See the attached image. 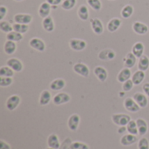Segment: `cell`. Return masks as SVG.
Segmentation results:
<instances>
[{"label":"cell","mask_w":149,"mask_h":149,"mask_svg":"<svg viewBox=\"0 0 149 149\" xmlns=\"http://www.w3.org/2000/svg\"><path fill=\"white\" fill-rule=\"evenodd\" d=\"M130 120H131V117L128 114L116 113V114L112 115V121L119 127L127 126Z\"/></svg>","instance_id":"cell-1"},{"label":"cell","mask_w":149,"mask_h":149,"mask_svg":"<svg viewBox=\"0 0 149 149\" xmlns=\"http://www.w3.org/2000/svg\"><path fill=\"white\" fill-rule=\"evenodd\" d=\"M20 102H21V98L18 95L14 94V95L10 96L7 99L5 102V107L9 111H14L18 107Z\"/></svg>","instance_id":"cell-2"},{"label":"cell","mask_w":149,"mask_h":149,"mask_svg":"<svg viewBox=\"0 0 149 149\" xmlns=\"http://www.w3.org/2000/svg\"><path fill=\"white\" fill-rule=\"evenodd\" d=\"M86 45L87 44H86V42L85 40L79 39V38H72L69 42V45H70L71 49L72 51H75V52L83 51L84 49H86Z\"/></svg>","instance_id":"cell-3"},{"label":"cell","mask_w":149,"mask_h":149,"mask_svg":"<svg viewBox=\"0 0 149 149\" xmlns=\"http://www.w3.org/2000/svg\"><path fill=\"white\" fill-rule=\"evenodd\" d=\"M124 107L130 113H137L140 111L141 107L134 100V98H127L124 100Z\"/></svg>","instance_id":"cell-4"},{"label":"cell","mask_w":149,"mask_h":149,"mask_svg":"<svg viewBox=\"0 0 149 149\" xmlns=\"http://www.w3.org/2000/svg\"><path fill=\"white\" fill-rule=\"evenodd\" d=\"M29 45L32 49L38 51V52H45L46 48L45 43L38 38H32L29 42Z\"/></svg>","instance_id":"cell-5"},{"label":"cell","mask_w":149,"mask_h":149,"mask_svg":"<svg viewBox=\"0 0 149 149\" xmlns=\"http://www.w3.org/2000/svg\"><path fill=\"white\" fill-rule=\"evenodd\" d=\"M13 20L15 23L17 24H29L32 21V16L31 14H26V13H17L14 15Z\"/></svg>","instance_id":"cell-6"},{"label":"cell","mask_w":149,"mask_h":149,"mask_svg":"<svg viewBox=\"0 0 149 149\" xmlns=\"http://www.w3.org/2000/svg\"><path fill=\"white\" fill-rule=\"evenodd\" d=\"M73 71L77 74H79V75L84 77V78L88 77L89 73H90V70H89L88 66L86 64H83V63H77V64H75L73 65Z\"/></svg>","instance_id":"cell-7"},{"label":"cell","mask_w":149,"mask_h":149,"mask_svg":"<svg viewBox=\"0 0 149 149\" xmlns=\"http://www.w3.org/2000/svg\"><path fill=\"white\" fill-rule=\"evenodd\" d=\"M71 100V96L66 93H59L58 94H56L53 99L52 101L55 105L57 106H60L63 104H66Z\"/></svg>","instance_id":"cell-8"},{"label":"cell","mask_w":149,"mask_h":149,"mask_svg":"<svg viewBox=\"0 0 149 149\" xmlns=\"http://www.w3.org/2000/svg\"><path fill=\"white\" fill-rule=\"evenodd\" d=\"M6 65L8 66H10L14 72H21L24 69V65L21 62V60H19L17 58H10L7 60Z\"/></svg>","instance_id":"cell-9"},{"label":"cell","mask_w":149,"mask_h":149,"mask_svg":"<svg viewBox=\"0 0 149 149\" xmlns=\"http://www.w3.org/2000/svg\"><path fill=\"white\" fill-rule=\"evenodd\" d=\"M90 23H91V27H92L94 33H96L98 35H100V34L103 33L104 25H103V23L101 22L100 19H99L97 17H94V18L91 19Z\"/></svg>","instance_id":"cell-10"},{"label":"cell","mask_w":149,"mask_h":149,"mask_svg":"<svg viewBox=\"0 0 149 149\" xmlns=\"http://www.w3.org/2000/svg\"><path fill=\"white\" fill-rule=\"evenodd\" d=\"M79 123H80V117L79 115L74 113L72 115H71L68 119V122H67V125H68V127L71 131L72 132H75L79 126Z\"/></svg>","instance_id":"cell-11"},{"label":"cell","mask_w":149,"mask_h":149,"mask_svg":"<svg viewBox=\"0 0 149 149\" xmlns=\"http://www.w3.org/2000/svg\"><path fill=\"white\" fill-rule=\"evenodd\" d=\"M52 5L47 3L46 1L42 3L38 8V15L40 17L42 18H45L47 17L50 16V13H51V10H52Z\"/></svg>","instance_id":"cell-12"},{"label":"cell","mask_w":149,"mask_h":149,"mask_svg":"<svg viewBox=\"0 0 149 149\" xmlns=\"http://www.w3.org/2000/svg\"><path fill=\"white\" fill-rule=\"evenodd\" d=\"M133 98L136 101V103L140 106L141 108H145L148 107V96L146 94L141 93H136Z\"/></svg>","instance_id":"cell-13"},{"label":"cell","mask_w":149,"mask_h":149,"mask_svg":"<svg viewBox=\"0 0 149 149\" xmlns=\"http://www.w3.org/2000/svg\"><path fill=\"white\" fill-rule=\"evenodd\" d=\"M133 30L139 35H145L148 31V26L142 22L136 21L133 24Z\"/></svg>","instance_id":"cell-14"},{"label":"cell","mask_w":149,"mask_h":149,"mask_svg":"<svg viewBox=\"0 0 149 149\" xmlns=\"http://www.w3.org/2000/svg\"><path fill=\"white\" fill-rule=\"evenodd\" d=\"M138 141V138L136 135L128 134H125L121 137L120 139V144L124 147H127V146H131L134 143H136Z\"/></svg>","instance_id":"cell-15"},{"label":"cell","mask_w":149,"mask_h":149,"mask_svg":"<svg viewBox=\"0 0 149 149\" xmlns=\"http://www.w3.org/2000/svg\"><path fill=\"white\" fill-rule=\"evenodd\" d=\"M116 54L114 52L113 50L111 49H105L102 50L101 52H100V53L98 54V57L100 59L104 60V61H107V60H112L115 58Z\"/></svg>","instance_id":"cell-16"},{"label":"cell","mask_w":149,"mask_h":149,"mask_svg":"<svg viewBox=\"0 0 149 149\" xmlns=\"http://www.w3.org/2000/svg\"><path fill=\"white\" fill-rule=\"evenodd\" d=\"M132 78V72H131V70L129 68H123L118 74L117 76V80L120 83H124L126 82L127 80L130 79Z\"/></svg>","instance_id":"cell-17"},{"label":"cell","mask_w":149,"mask_h":149,"mask_svg":"<svg viewBox=\"0 0 149 149\" xmlns=\"http://www.w3.org/2000/svg\"><path fill=\"white\" fill-rule=\"evenodd\" d=\"M95 76L97 77V79L101 81V82H105L108 77V73H107V71L102 67V66H97L94 68V71H93Z\"/></svg>","instance_id":"cell-18"},{"label":"cell","mask_w":149,"mask_h":149,"mask_svg":"<svg viewBox=\"0 0 149 149\" xmlns=\"http://www.w3.org/2000/svg\"><path fill=\"white\" fill-rule=\"evenodd\" d=\"M42 26L44 28V30L47 32H52L54 31L55 29V24H54V21L53 18L49 16L45 18H43L42 21Z\"/></svg>","instance_id":"cell-19"},{"label":"cell","mask_w":149,"mask_h":149,"mask_svg":"<svg viewBox=\"0 0 149 149\" xmlns=\"http://www.w3.org/2000/svg\"><path fill=\"white\" fill-rule=\"evenodd\" d=\"M136 60H137V57L133 53V52H129L126 55V57L123 59L124 62V65L127 68H132L134 66V65L136 64Z\"/></svg>","instance_id":"cell-20"},{"label":"cell","mask_w":149,"mask_h":149,"mask_svg":"<svg viewBox=\"0 0 149 149\" xmlns=\"http://www.w3.org/2000/svg\"><path fill=\"white\" fill-rule=\"evenodd\" d=\"M121 20L118 17H113L112 18L108 23H107V30L110 32H115L120 26H121Z\"/></svg>","instance_id":"cell-21"},{"label":"cell","mask_w":149,"mask_h":149,"mask_svg":"<svg viewBox=\"0 0 149 149\" xmlns=\"http://www.w3.org/2000/svg\"><path fill=\"white\" fill-rule=\"evenodd\" d=\"M136 123H137V127L139 130V134L141 136L145 135L148 131V126L147 121L144 119L139 118L136 120Z\"/></svg>","instance_id":"cell-22"},{"label":"cell","mask_w":149,"mask_h":149,"mask_svg":"<svg viewBox=\"0 0 149 149\" xmlns=\"http://www.w3.org/2000/svg\"><path fill=\"white\" fill-rule=\"evenodd\" d=\"M47 145L49 148H60V142H59L58 135H56L55 134H52L51 135H49L47 139Z\"/></svg>","instance_id":"cell-23"},{"label":"cell","mask_w":149,"mask_h":149,"mask_svg":"<svg viewBox=\"0 0 149 149\" xmlns=\"http://www.w3.org/2000/svg\"><path fill=\"white\" fill-rule=\"evenodd\" d=\"M65 86V81L63 79H56L52 80L50 84V88L52 91L62 90Z\"/></svg>","instance_id":"cell-24"},{"label":"cell","mask_w":149,"mask_h":149,"mask_svg":"<svg viewBox=\"0 0 149 149\" xmlns=\"http://www.w3.org/2000/svg\"><path fill=\"white\" fill-rule=\"evenodd\" d=\"M3 50L7 55H12L17 50L16 42L10 41V40H6V42L4 43V45H3Z\"/></svg>","instance_id":"cell-25"},{"label":"cell","mask_w":149,"mask_h":149,"mask_svg":"<svg viewBox=\"0 0 149 149\" xmlns=\"http://www.w3.org/2000/svg\"><path fill=\"white\" fill-rule=\"evenodd\" d=\"M144 50H145V46L143 45V43L141 42H137L134 45L133 49H132V52L137 57V58H141V56H143L144 53Z\"/></svg>","instance_id":"cell-26"},{"label":"cell","mask_w":149,"mask_h":149,"mask_svg":"<svg viewBox=\"0 0 149 149\" xmlns=\"http://www.w3.org/2000/svg\"><path fill=\"white\" fill-rule=\"evenodd\" d=\"M144 79H145V72H144L143 71L139 70V71L135 72L133 74L131 79L133 80L134 86H139V85H141V84L143 82Z\"/></svg>","instance_id":"cell-27"},{"label":"cell","mask_w":149,"mask_h":149,"mask_svg":"<svg viewBox=\"0 0 149 149\" xmlns=\"http://www.w3.org/2000/svg\"><path fill=\"white\" fill-rule=\"evenodd\" d=\"M52 100V94L49 91L47 90H44L41 93H40V97H39V104L41 106H46L50 103V101Z\"/></svg>","instance_id":"cell-28"},{"label":"cell","mask_w":149,"mask_h":149,"mask_svg":"<svg viewBox=\"0 0 149 149\" xmlns=\"http://www.w3.org/2000/svg\"><path fill=\"white\" fill-rule=\"evenodd\" d=\"M78 16L83 21H86L89 18V10H88L86 5L82 4V5H80L79 7V9H78Z\"/></svg>","instance_id":"cell-29"},{"label":"cell","mask_w":149,"mask_h":149,"mask_svg":"<svg viewBox=\"0 0 149 149\" xmlns=\"http://www.w3.org/2000/svg\"><path fill=\"white\" fill-rule=\"evenodd\" d=\"M138 68L141 71L146 72L149 68V58L147 55H143L139 58Z\"/></svg>","instance_id":"cell-30"},{"label":"cell","mask_w":149,"mask_h":149,"mask_svg":"<svg viewBox=\"0 0 149 149\" xmlns=\"http://www.w3.org/2000/svg\"><path fill=\"white\" fill-rule=\"evenodd\" d=\"M23 38H24L23 34H21L19 32H17L15 31H12L6 34V40H10V41H13V42H19Z\"/></svg>","instance_id":"cell-31"},{"label":"cell","mask_w":149,"mask_h":149,"mask_svg":"<svg viewBox=\"0 0 149 149\" xmlns=\"http://www.w3.org/2000/svg\"><path fill=\"white\" fill-rule=\"evenodd\" d=\"M126 127H127V132L128 134H134V135L139 134V130H138L137 123H136L135 120H131L129 121V123Z\"/></svg>","instance_id":"cell-32"},{"label":"cell","mask_w":149,"mask_h":149,"mask_svg":"<svg viewBox=\"0 0 149 149\" xmlns=\"http://www.w3.org/2000/svg\"><path fill=\"white\" fill-rule=\"evenodd\" d=\"M134 7L131 4H127L126 6H124L121 10V17L123 18H129L133 14H134Z\"/></svg>","instance_id":"cell-33"},{"label":"cell","mask_w":149,"mask_h":149,"mask_svg":"<svg viewBox=\"0 0 149 149\" xmlns=\"http://www.w3.org/2000/svg\"><path fill=\"white\" fill-rule=\"evenodd\" d=\"M13 25V31L19 32L21 34H24L29 31V24H17L15 23Z\"/></svg>","instance_id":"cell-34"},{"label":"cell","mask_w":149,"mask_h":149,"mask_svg":"<svg viewBox=\"0 0 149 149\" xmlns=\"http://www.w3.org/2000/svg\"><path fill=\"white\" fill-rule=\"evenodd\" d=\"M14 71L8 65L2 66L0 68V77H10L12 78L14 76Z\"/></svg>","instance_id":"cell-35"},{"label":"cell","mask_w":149,"mask_h":149,"mask_svg":"<svg viewBox=\"0 0 149 149\" xmlns=\"http://www.w3.org/2000/svg\"><path fill=\"white\" fill-rule=\"evenodd\" d=\"M0 30L4 33H9L13 31V25H11L8 21L1 20L0 21Z\"/></svg>","instance_id":"cell-36"},{"label":"cell","mask_w":149,"mask_h":149,"mask_svg":"<svg viewBox=\"0 0 149 149\" xmlns=\"http://www.w3.org/2000/svg\"><path fill=\"white\" fill-rule=\"evenodd\" d=\"M88 5L95 11H100L102 8V3L100 0H86Z\"/></svg>","instance_id":"cell-37"},{"label":"cell","mask_w":149,"mask_h":149,"mask_svg":"<svg viewBox=\"0 0 149 149\" xmlns=\"http://www.w3.org/2000/svg\"><path fill=\"white\" fill-rule=\"evenodd\" d=\"M76 3L77 0H64L63 3H61V7L65 10H70L75 7Z\"/></svg>","instance_id":"cell-38"},{"label":"cell","mask_w":149,"mask_h":149,"mask_svg":"<svg viewBox=\"0 0 149 149\" xmlns=\"http://www.w3.org/2000/svg\"><path fill=\"white\" fill-rule=\"evenodd\" d=\"M13 83V79L10 77H1L0 78V86L2 87L10 86Z\"/></svg>","instance_id":"cell-39"},{"label":"cell","mask_w":149,"mask_h":149,"mask_svg":"<svg viewBox=\"0 0 149 149\" xmlns=\"http://www.w3.org/2000/svg\"><path fill=\"white\" fill-rule=\"evenodd\" d=\"M70 149H89V147L86 143L75 141L70 145Z\"/></svg>","instance_id":"cell-40"},{"label":"cell","mask_w":149,"mask_h":149,"mask_svg":"<svg viewBox=\"0 0 149 149\" xmlns=\"http://www.w3.org/2000/svg\"><path fill=\"white\" fill-rule=\"evenodd\" d=\"M134 84L133 80L132 79H128V80H127L126 82L123 83L122 89H123L124 92H129V91H131L134 88Z\"/></svg>","instance_id":"cell-41"},{"label":"cell","mask_w":149,"mask_h":149,"mask_svg":"<svg viewBox=\"0 0 149 149\" xmlns=\"http://www.w3.org/2000/svg\"><path fill=\"white\" fill-rule=\"evenodd\" d=\"M138 149H149V141L147 138L143 137L139 141Z\"/></svg>","instance_id":"cell-42"},{"label":"cell","mask_w":149,"mask_h":149,"mask_svg":"<svg viewBox=\"0 0 149 149\" xmlns=\"http://www.w3.org/2000/svg\"><path fill=\"white\" fill-rule=\"evenodd\" d=\"M7 12H8L7 8L4 5H1L0 6V21L4 18V17L6 16Z\"/></svg>","instance_id":"cell-43"},{"label":"cell","mask_w":149,"mask_h":149,"mask_svg":"<svg viewBox=\"0 0 149 149\" xmlns=\"http://www.w3.org/2000/svg\"><path fill=\"white\" fill-rule=\"evenodd\" d=\"M64 0H46L47 3H49L52 6H58V4H61Z\"/></svg>","instance_id":"cell-44"},{"label":"cell","mask_w":149,"mask_h":149,"mask_svg":"<svg viewBox=\"0 0 149 149\" xmlns=\"http://www.w3.org/2000/svg\"><path fill=\"white\" fill-rule=\"evenodd\" d=\"M0 149H10V146L6 143L4 141L1 140L0 141Z\"/></svg>","instance_id":"cell-45"},{"label":"cell","mask_w":149,"mask_h":149,"mask_svg":"<svg viewBox=\"0 0 149 149\" xmlns=\"http://www.w3.org/2000/svg\"><path fill=\"white\" fill-rule=\"evenodd\" d=\"M142 90L145 93V94L149 98V83H146L142 86Z\"/></svg>","instance_id":"cell-46"},{"label":"cell","mask_w":149,"mask_h":149,"mask_svg":"<svg viewBox=\"0 0 149 149\" xmlns=\"http://www.w3.org/2000/svg\"><path fill=\"white\" fill-rule=\"evenodd\" d=\"M126 131H127V127H126V126L120 127H119V129H118V133H119V134H124Z\"/></svg>","instance_id":"cell-47"},{"label":"cell","mask_w":149,"mask_h":149,"mask_svg":"<svg viewBox=\"0 0 149 149\" xmlns=\"http://www.w3.org/2000/svg\"><path fill=\"white\" fill-rule=\"evenodd\" d=\"M14 1H16V2H21V1H23V0H14Z\"/></svg>","instance_id":"cell-48"},{"label":"cell","mask_w":149,"mask_h":149,"mask_svg":"<svg viewBox=\"0 0 149 149\" xmlns=\"http://www.w3.org/2000/svg\"><path fill=\"white\" fill-rule=\"evenodd\" d=\"M47 149H54V148H48Z\"/></svg>","instance_id":"cell-49"},{"label":"cell","mask_w":149,"mask_h":149,"mask_svg":"<svg viewBox=\"0 0 149 149\" xmlns=\"http://www.w3.org/2000/svg\"><path fill=\"white\" fill-rule=\"evenodd\" d=\"M110 1H113V0H110Z\"/></svg>","instance_id":"cell-50"}]
</instances>
